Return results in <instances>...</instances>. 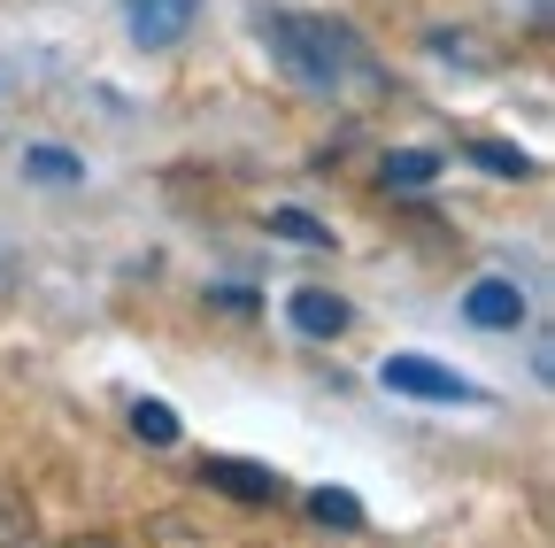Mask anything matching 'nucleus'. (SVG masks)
Returning <instances> with one entry per match:
<instances>
[{
  "instance_id": "1",
  "label": "nucleus",
  "mask_w": 555,
  "mask_h": 548,
  "mask_svg": "<svg viewBox=\"0 0 555 548\" xmlns=\"http://www.w3.org/2000/svg\"><path fill=\"white\" fill-rule=\"evenodd\" d=\"M262 39L278 54V71L309 93H324L332 109H378L386 101V71H378V54L363 47L356 24H339V16H262Z\"/></svg>"
},
{
  "instance_id": "2",
  "label": "nucleus",
  "mask_w": 555,
  "mask_h": 548,
  "mask_svg": "<svg viewBox=\"0 0 555 548\" xmlns=\"http://www.w3.org/2000/svg\"><path fill=\"white\" fill-rule=\"evenodd\" d=\"M378 386H386V394H409V402H478V386L455 379V371L433 364V356H386V364H378Z\"/></svg>"
},
{
  "instance_id": "3",
  "label": "nucleus",
  "mask_w": 555,
  "mask_h": 548,
  "mask_svg": "<svg viewBox=\"0 0 555 548\" xmlns=\"http://www.w3.org/2000/svg\"><path fill=\"white\" fill-rule=\"evenodd\" d=\"M201 487H224L232 502H278L286 479L270 463H247V456H201Z\"/></svg>"
},
{
  "instance_id": "4",
  "label": "nucleus",
  "mask_w": 555,
  "mask_h": 548,
  "mask_svg": "<svg viewBox=\"0 0 555 548\" xmlns=\"http://www.w3.org/2000/svg\"><path fill=\"white\" fill-rule=\"evenodd\" d=\"M193 9L201 0H124V16H131V39L139 47H170L193 31Z\"/></svg>"
},
{
  "instance_id": "5",
  "label": "nucleus",
  "mask_w": 555,
  "mask_h": 548,
  "mask_svg": "<svg viewBox=\"0 0 555 548\" xmlns=\"http://www.w3.org/2000/svg\"><path fill=\"white\" fill-rule=\"evenodd\" d=\"M463 317L486 324V332H517V324H525V286H509V279H478V286L463 294Z\"/></svg>"
},
{
  "instance_id": "6",
  "label": "nucleus",
  "mask_w": 555,
  "mask_h": 548,
  "mask_svg": "<svg viewBox=\"0 0 555 548\" xmlns=\"http://www.w3.org/2000/svg\"><path fill=\"white\" fill-rule=\"evenodd\" d=\"M294 324H301L309 340H339V332H347V302H339L332 286H301V294H294Z\"/></svg>"
},
{
  "instance_id": "7",
  "label": "nucleus",
  "mask_w": 555,
  "mask_h": 548,
  "mask_svg": "<svg viewBox=\"0 0 555 548\" xmlns=\"http://www.w3.org/2000/svg\"><path fill=\"white\" fill-rule=\"evenodd\" d=\"M440 178V155L433 148H401V155H386V193H425Z\"/></svg>"
},
{
  "instance_id": "8",
  "label": "nucleus",
  "mask_w": 555,
  "mask_h": 548,
  "mask_svg": "<svg viewBox=\"0 0 555 548\" xmlns=\"http://www.w3.org/2000/svg\"><path fill=\"white\" fill-rule=\"evenodd\" d=\"M24 170H31L39 186H78V178H86V163L69 155V148H24Z\"/></svg>"
},
{
  "instance_id": "9",
  "label": "nucleus",
  "mask_w": 555,
  "mask_h": 548,
  "mask_svg": "<svg viewBox=\"0 0 555 548\" xmlns=\"http://www.w3.org/2000/svg\"><path fill=\"white\" fill-rule=\"evenodd\" d=\"M131 433L147 441V448H170L178 441V409L170 402H131Z\"/></svg>"
},
{
  "instance_id": "10",
  "label": "nucleus",
  "mask_w": 555,
  "mask_h": 548,
  "mask_svg": "<svg viewBox=\"0 0 555 548\" xmlns=\"http://www.w3.org/2000/svg\"><path fill=\"white\" fill-rule=\"evenodd\" d=\"M309 518H317V525H363V502L339 495V487H317V495H309Z\"/></svg>"
},
{
  "instance_id": "11",
  "label": "nucleus",
  "mask_w": 555,
  "mask_h": 548,
  "mask_svg": "<svg viewBox=\"0 0 555 548\" xmlns=\"http://www.w3.org/2000/svg\"><path fill=\"white\" fill-rule=\"evenodd\" d=\"M270 232H286L294 247H332V232L317 217H301V209H270Z\"/></svg>"
},
{
  "instance_id": "12",
  "label": "nucleus",
  "mask_w": 555,
  "mask_h": 548,
  "mask_svg": "<svg viewBox=\"0 0 555 548\" xmlns=\"http://www.w3.org/2000/svg\"><path fill=\"white\" fill-rule=\"evenodd\" d=\"M470 163L502 170V178H532V155H517V148H502V140H478V148H470Z\"/></svg>"
},
{
  "instance_id": "13",
  "label": "nucleus",
  "mask_w": 555,
  "mask_h": 548,
  "mask_svg": "<svg viewBox=\"0 0 555 548\" xmlns=\"http://www.w3.org/2000/svg\"><path fill=\"white\" fill-rule=\"evenodd\" d=\"M0 540H31V510L0 495Z\"/></svg>"
}]
</instances>
